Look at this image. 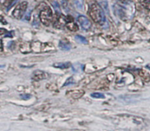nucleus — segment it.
I'll return each mask as SVG.
<instances>
[{
    "label": "nucleus",
    "instance_id": "f257e3e1",
    "mask_svg": "<svg viewBox=\"0 0 150 131\" xmlns=\"http://www.w3.org/2000/svg\"><path fill=\"white\" fill-rule=\"evenodd\" d=\"M89 14L94 22L99 24H103L105 21V13L99 5L93 3L89 7Z\"/></svg>",
    "mask_w": 150,
    "mask_h": 131
},
{
    "label": "nucleus",
    "instance_id": "f03ea898",
    "mask_svg": "<svg viewBox=\"0 0 150 131\" xmlns=\"http://www.w3.org/2000/svg\"><path fill=\"white\" fill-rule=\"evenodd\" d=\"M52 18V12L49 6H46L40 13V19L42 24L45 26H49Z\"/></svg>",
    "mask_w": 150,
    "mask_h": 131
},
{
    "label": "nucleus",
    "instance_id": "7ed1b4c3",
    "mask_svg": "<svg viewBox=\"0 0 150 131\" xmlns=\"http://www.w3.org/2000/svg\"><path fill=\"white\" fill-rule=\"evenodd\" d=\"M27 6H28V3L27 2H22L18 4L13 12V16L14 18H18V19L22 18L24 14L25 13Z\"/></svg>",
    "mask_w": 150,
    "mask_h": 131
},
{
    "label": "nucleus",
    "instance_id": "20e7f679",
    "mask_svg": "<svg viewBox=\"0 0 150 131\" xmlns=\"http://www.w3.org/2000/svg\"><path fill=\"white\" fill-rule=\"evenodd\" d=\"M77 21L80 23V24L81 25V27H83L84 30H88L91 27V22L89 21L88 18L87 17H86L85 16H80L77 18Z\"/></svg>",
    "mask_w": 150,
    "mask_h": 131
},
{
    "label": "nucleus",
    "instance_id": "39448f33",
    "mask_svg": "<svg viewBox=\"0 0 150 131\" xmlns=\"http://www.w3.org/2000/svg\"><path fill=\"white\" fill-rule=\"evenodd\" d=\"M66 27H68V29L71 31H77L78 30V27H77V24H75L73 21V18L71 16H67L66 17Z\"/></svg>",
    "mask_w": 150,
    "mask_h": 131
},
{
    "label": "nucleus",
    "instance_id": "423d86ee",
    "mask_svg": "<svg viewBox=\"0 0 150 131\" xmlns=\"http://www.w3.org/2000/svg\"><path fill=\"white\" fill-rule=\"evenodd\" d=\"M66 24V17L63 15H60L57 18V20L54 22V27L56 28H62L64 25Z\"/></svg>",
    "mask_w": 150,
    "mask_h": 131
},
{
    "label": "nucleus",
    "instance_id": "0eeeda50",
    "mask_svg": "<svg viewBox=\"0 0 150 131\" xmlns=\"http://www.w3.org/2000/svg\"><path fill=\"white\" fill-rule=\"evenodd\" d=\"M99 4V6L102 8L105 13L109 14V5H108V2L107 0H96Z\"/></svg>",
    "mask_w": 150,
    "mask_h": 131
},
{
    "label": "nucleus",
    "instance_id": "6e6552de",
    "mask_svg": "<svg viewBox=\"0 0 150 131\" xmlns=\"http://www.w3.org/2000/svg\"><path fill=\"white\" fill-rule=\"evenodd\" d=\"M46 75H47V74H46L44 72L38 70V71H35L33 73V78L35 80H37V81H38V80H41L46 78Z\"/></svg>",
    "mask_w": 150,
    "mask_h": 131
},
{
    "label": "nucleus",
    "instance_id": "1a4fd4ad",
    "mask_svg": "<svg viewBox=\"0 0 150 131\" xmlns=\"http://www.w3.org/2000/svg\"><path fill=\"white\" fill-rule=\"evenodd\" d=\"M114 8V11L116 15H117L118 16L120 17L121 18H124V17L125 16V11L122 9V8H121L120 6H118V5H114L113 6Z\"/></svg>",
    "mask_w": 150,
    "mask_h": 131
},
{
    "label": "nucleus",
    "instance_id": "9d476101",
    "mask_svg": "<svg viewBox=\"0 0 150 131\" xmlns=\"http://www.w3.org/2000/svg\"><path fill=\"white\" fill-rule=\"evenodd\" d=\"M54 67L56 68L61 69H68L71 67V63L67 62V63H58L54 64Z\"/></svg>",
    "mask_w": 150,
    "mask_h": 131
},
{
    "label": "nucleus",
    "instance_id": "9b49d317",
    "mask_svg": "<svg viewBox=\"0 0 150 131\" xmlns=\"http://www.w3.org/2000/svg\"><path fill=\"white\" fill-rule=\"evenodd\" d=\"M139 75L141 76V78L146 82H149L150 80V77L149 75V74L147 72H146L145 71H143V70H140L139 72H138Z\"/></svg>",
    "mask_w": 150,
    "mask_h": 131
},
{
    "label": "nucleus",
    "instance_id": "f8f14e48",
    "mask_svg": "<svg viewBox=\"0 0 150 131\" xmlns=\"http://www.w3.org/2000/svg\"><path fill=\"white\" fill-rule=\"evenodd\" d=\"M59 47H60V48L62 50H65V51H68L71 48L70 44H67L66 42H63V41H60V44H59Z\"/></svg>",
    "mask_w": 150,
    "mask_h": 131
},
{
    "label": "nucleus",
    "instance_id": "ddd939ff",
    "mask_svg": "<svg viewBox=\"0 0 150 131\" xmlns=\"http://www.w3.org/2000/svg\"><path fill=\"white\" fill-rule=\"evenodd\" d=\"M75 39L77 40L78 42L82 43V44H88V41L87 40H86V38H84L83 36H81V35H75Z\"/></svg>",
    "mask_w": 150,
    "mask_h": 131
},
{
    "label": "nucleus",
    "instance_id": "4468645a",
    "mask_svg": "<svg viewBox=\"0 0 150 131\" xmlns=\"http://www.w3.org/2000/svg\"><path fill=\"white\" fill-rule=\"evenodd\" d=\"M141 5L147 10L150 11V0H141Z\"/></svg>",
    "mask_w": 150,
    "mask_h": 131
},
{
    "label": "nucleus",
    "instance_id": "2eb2a0df",
    "mask_svg": "<svg viewBox=\"0 0 150 131\" xmlns=\"http://www.w3.org/2000/svg\"><path fill=\"white\" fill-rule=\"evenodd\" d=\"M75 5L77 6V8L80 10H83V0H74Z\"/></svg>",
    "mask_w": 150,
    "mask_h": 131
},
{
    "label": "nucleus",
    "instance_id": "dca6fc26",
    "mask_svg": "<svg viewBox=\"0 0 150 131\" xmlns=\"http://www.w3.org/2000/svg\"><path fill=\"white\" fill-rule=\"evenodd\" d=\"M91 96L93 98H96V99H104L105 98V95L102 93H91Z\"/></svg>",
    "mask_w": 150,
    "mask_h": 131
},
{
    "label": "nucleus",
    "instance_id": "f3484780",
    "mask_svg": "<svg viewBox=\"0 0 150 131\" xmlns=\"http://www.w3.org/2000/svg\"><path fill=\"white\" fill-rule=\"evenodd\" d=\"M14 1H15V0H5L4 5H5V6H10L11 5H12V3Z\"/></svg>",
    "mask_w": 150,
    "mask_h": 131
},
{
    "label": "nucleus",
    "instance_id": "a211bd4d",
    "mask_svg": "<svg viewBox=\"0 0 150 131\" xmlns=\"http://www.w3.org/2000/svg\"><path fill=\"white\" fill-rule=\"evenodd\" d=\"M119 1L121 3L124 4V5H128V4L131 2L130 0H119Z\"/></svg>",
    "mask_w": 150,
    "mask_h": 131
},
{
    "label": "nucleus",
    "instance_id": "6ab92c4d",
    "mask_svg": "<svg viewBox=\"0 0 150 131\" xmlns=\"http://www.w3.org/2000/svg\"><path fill=\"white\" fill-rule=\"evenodd\" d=\"M7 30L3 28H0V35H3V34L6 33Z\"/></svg>",
    "mask_w": 150,
    "mask_h": 131
},
{
    "label": "nucleus",
    "instance_id": "aec40b11",
    "mask_svg": "<svg viewBox=\"0 0 150 131\" xmlns=\"http://www.w3.org/2000/svg\"><path fill=\"white\" fill-rule=\"evenodd\" d=\"M3 51V46H2V41L0 39V52Z\"/></svg>",
    "mask_w": 150,
    "mask_h": 131
},
{
    "label": "nucleus",
    "instance_id": "412c9836",
    "mask_svg": "<svg viewBox=\"0 0 150 131\" xmlns=\"http://www.w3.org/2000/svg\"><path fill=\"white\" fill-rule=\"evenodd\" d=\"M21 97H23L24 99V100H27V99H28V98H30V95H25V96H24V95H21Z\"/></svg>",
    "mask_w": 150,
    "mask_h": 131
},
{
    "label": "nucleus",
    "instance_id": "4be33fe9",
    "mask_svg": "<svg viewBox=\"0 0 150 131\" xmlns=\"http://www.w3.org/2000/svg\"><path fill=\"white\" fill-rule=\"evenodd\" d=\"M146 68L148 69H149V70H150V64L146 65Z\"/></svg>",
    "mask_w": 150,
    "mask_h": 131
}]
</instances>
